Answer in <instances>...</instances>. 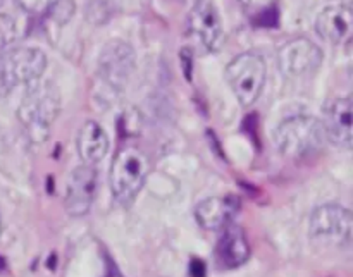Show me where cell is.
<instances>
[{
  "mask_svg": "<svg viewBox=\"0 0 353 277\" xmlns=\"http://www.w3.org/2000/svg\"><path fill=\"white\" fill-rule=\"evenodd\" d=\"M21 99L17 117L33 143H43L61 110V95L52 83L31 81Z\"/></svg>",
  "mask_w": 353,
  "mask_h": 277,
  "instance_id": "6da1fadb",
  "label": "cell"
},
{
  "mask_svg": "<svg viewBox=\"0 0 353 277\" xmlns=\"http://www.w3.org/2000/svg\"><path fill=\"white\" fill-rule=\"evenodd\" d=\"M148 171H150L148 157L140 148L133 145L121 147L114 155L109 174L114 200L121 205H130L131 202H134L147 181Z\"/></svg>",
  "mask_w": 353,
  "mask_h": 277,
  "instance_id": "7a4b0ae2",
  "label": "cell"
},
{
  "mask_svg": "<svg viewBox=\"0 0 353 277\" xmlns=\"http://www.w3.org/2000/svg\"><path fill=\"white\" fill-rule=\"evenodd\" d=\"M326 141L323 124L312 116H293L283 121L274 133V143L279 154L290 158L314 155Z\"/></svg>",
  "mask_w": 353,
  "mask_h": 277,
  "instance_id": "3957f363",
  "label": "cell"
},
{
  "mask_svg": "<svg viewBox=\"0 0 353 277\" xmlns=\"http://www.w3.org/2000/svg\"><path fill=\"white\" fill-rule=\"evenodd\" d=\"M268 65L262 55L255 52H243L226 65V81L233 90L241 107H252L262 95Z\"/></svg>",
  "mask_w": 353,
  "mask_h": 277,
  "instance_id": "277c9868",
  "label": "cell"
},
{
  "mask_svg": "<svg viewBox=\"0 0 353 277\" xmlns=\"http://www.w3.org/2000/svg\"><path fill=\"white\" fill-rule=\"evenodd\" d=\"M47 69V57L40 48L21 47L0 52V96L21 85L37 81Z\"/></svg>",
  "mask_w": 353,
  "mask_h": 277,
  "instance_id": "5b68a950",
  "label": "cell"
},
{
  "mask_svg": "<svg viewBox=\"0 0 353 277\" xmlns=\"http://www.w3.org/2000/svg\"><path fill=\"white\" fill-rule=\"evenodd\" d=\"M310 240L324 247L348 248L353 240V216L338 203L317 207L310 216Z\"/></svg>",
  "mask_w": 353,
  "mask_h": 277,
  "instance_id": "8992f818",
  "label": "cell"
},
{
  "mask_svg": "<svg viewBox=\"0 0 353 277\" xmlns=\"http://www.w3.org/2000/svg\"><path fill=\"white\" fill-rule=\"evenodd\" d=\"M323 64V50L309 38H293L278 52V65L288 78H302L319 69Z\"/></svg>",
  "mask_w": 353,
  "mask_h": 277,
  "instance_id": "52a82bcc",
  "label": "cell"
},
{
  "mask_svg": "<svg viewBox=\"0 0 353 277\" xmlns=\"http://www.w3.org/2000/svg\"><path fill=\"white\" fill-rule=\"evenodd\" d=\"M188 31L207 52H219L224 45V28L212 0H196L188 14Z\"/></svg>",
  "mask_w": 353,
  "mask_h": 277,
  "instance_id": "ba28073f",
  "label": "cell"
},
{
  "mask_svg": "<svg viewBox=\"0 0 353 277\" xmlns=\"http://www.w3.org/2000/svg\"><path fill=\"white\" fill-rule=\"evenodd\" d=\"M134 71V52L124 41H110L103 47L99 61V76L114 92H121Z\"/></svg>",
  "mask_w": 353,
  "mask_h": 277,
  "instance_id": "9c48e42d",
  "label": "cell"
},
{
  "mask_svg": "<svg viewBox=\"0 0 353 277\" xmlns=\"http://www.w3.org/2000/svg\"><path fill=\"white\" fill-rule=\"evenodd\" d=\"M97 189L95 165L83 164L71 172L65 186L64 205L69 216L83 217L92 209Z\"/></svg>",
  "mask_w": 353,
  "mask_h": 277,
  "instance_id": "30bf717a",
  "label": "cell"
},
{
  "mask_svg": "<svg viewBox=\"0 0 353 277\" xmlns=\"http://www.w3.org/2000/svg\"><path fill=\"white\" fill-rule=\"evenodd\" d=\"M352 105V99H348V96L331 100L324 107V116L321 121L326 140L334 147L345 148V150H350L353 140Z\"/></svg>",
  "mask_w": 353,
  "mask_h": 277,
  "instance_id": "8fae6325",
  "label": "cell"
},
{
  "mask_svg": "<svg viewBox=\"0 0 353 277\" xmlns=\"http://www.w3.org/2000/svg\"><path fill=\"white\" fill-rule=\"evenodd\" d=\"M240 212V200L236 196H210L195 207V219L200 227L207 231H223L233 224Z\"/></svg>",
  "mask_w": 353,
  "mask_h": 277,
  "instance_id": "7c38bea8",
  "label": "cell"
},
{
  "mask_svg": "<svg viewBox=\"0 0 353 277\" xmlns=\"http://www.w3.org/2000/svg\"><path fill=\"white\" fill-rule=\"evenodd\" d=\"M214 255H216L217 264L228 271L247 264V260L250 258V245H248L245 231L234 224L224 227L217 240Z\"/></svg>",
  "mask_w": 353,
  "mask_h": 277,
  "instance_id": "4fadbf2b",
  "label": "cell"
},
{
  "mask_svg": "<svg viewBox=\"0 0 353 277\" xmlns=\"http://www.w3.org/2000/svg\"><path fill=\"white\" fill-rule=\"evenodd\" d=\"M353 12L350 6L336 3L327 6L316 19V31L323 40L333 45L347 41L352 34Z\"/></svg>",
  "mask_w": 353,
  "mask_h": 277,
  "instance_id": "5bb4252c",
  "label": "cell"
},
{
  "mask_svg": "<svg viewBox=\"0 0 353 277\" xmlns=\"http://www.w3.org/2000/svg\"><path fill=\"white\" fill-rule=\"evenodd\" d=\"M109 136L105 130L95 121H86L76 136V152L83 164L95 165L105 158L109 152Z\"/></svg>",
  "mask_w": 353,
  "mask_h": 277,
  "instance_id": "9a60e30c",
  "label": "cell"
},
{
  "mask_svg": "<svg viewBox=\"0 0 353 277\" xmlns=\"http://www.w3.org/2000/svg\"><path fill=\"white\" fill-rule=\"evenodd\" d=\"M241 3V7L248 10L254 17L262 19V17L271 16L272 12H276V6H278V0H238Z\"/></svg>",
  "mask_w": 353,
  "mask_h": 277,
  "instance_id": "2e32d148",
  "label": "cell"
},
{
  "mask_svg": "<svg viewBox=\"0 0 353 277\" xmlns=\"http://www.w3.org/2000/svg\"><path fill=\"white\" fill-rule=\"evenodd\" d=\"M14 2L26 14H31V16H43L59 0H14Z\"/></svg>",
  "mask_w": 353,
  "mask_h": 277,
  "instance_id": "e0dca14e",
  "label": "cell"
},
{
  "mask_svg": "<svg viewBox=\"0 0 353 277\" xmlns=\"http://www.w3.org/2000/svg\"><path fill=\"white\" fill-rule=\"evenodd\" d=\"M16 34L17 28L12 17L7 14H0V52L7 50V47L16 40Z\"/></svg>",
  "mask_w": 353,
  "mask_h": 277,
  "instance_id": "ac0fdd59",
  "label": "cell"
},
{
  "mask_svg": "<svg viewBox=\"0 0 353 277\" xmlns=\"http://www.w3.org/2000/svg\"><path fill=\"white\" fill-rule=\"evenodd\" d=\"M0 236H2V219H0Z\"/></svg>",
  "mask_w": 353,
  "mask_h": 277,
  "instance_id": "d6986e66",
  "label": "cell"
}]
</instances>
